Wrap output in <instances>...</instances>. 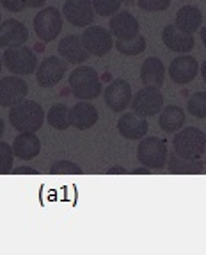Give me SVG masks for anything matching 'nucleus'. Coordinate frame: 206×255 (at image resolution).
Listing matches in <instances>:
<instances>
[{"mask_svg":"<svg viewBox=\"0 0 206 255\" xmlns=\"http://www.w3.org/2000/svg\"><path fill=\"white\" fill-rule=\"evenodd\" d=\"M45 111L34 100H23L9 111V122L20 134H36L45 124Z\"/></svg>","mask_w":206,"mask_h":255,"instance_id":"nucleus-1","label":"nucleus"},{"mask_svg":"<svg viewBox=\"0 0 206 255\" xmlns=\"http://www.w3.org/2000/svg\"><path fill=\"white\" fill-rule=\"evenodd\" d=\"M173 153L187 161H201L206 152V136L205 132L198 127L181 128L174 134L173 141Z\"/></svg>","mask_w":206,"mask_h":255,"instance_id":"nucleus-2","label":"nucleus"},{"mask_svg":"<svg viewBox=\"0 0 206 255\" xmlns=\"http://www.w3.org/2000/svg\"><path fill=\"white\" fill-rule=\"evenodd\" d=\"M69 90L76 100L89 102L100 97L103 88H101L100 75L96 73V70L91 66H78L69 75Z\"/></svg>","mask_w":206,"mask_h":255,"instance_id":"nucleus-3","label":"nucleus"},{"mask_svg":"<svg viewBox=\"0 0 206 255\" xmlns=\"http://www.w3.org/2000/svg\"><path fill=\"white\" fill-rule=\"evenodd\" d=\"M169 152L167 145L160 137H144L137 146V159L146 166L147 170H162L167 162Z\"/></svg>","mask_w":206,"mask_h":255,"instance_id":"nucleus-4","label":"nucleus"},{"mask_svg":"<svg viewBox=\"0 0 206 255\" xmlns=\"http://www.w3.org/2000/svg\"><path fill=\"white\" fill-rule=\"evenodd\" d=\"M4 66L13 73V75H29V73L38 70V57L29 47H13L5 48L2 55Z\"/></svg>","mask_w":206,"mask_h":255,"instance_id":"nucleus-5","label":"nucleus"},{"mask_svg":"<svg viewBox=\"0 0 206 255\" xmlns=\"http://www.w3.org/2000/svg\"><path fill=\"white\" fill-rule=\"evenodd\" d=\"M61 30H63V14L57 7L41 9L36 16H34V32L38 38L45 43H50L59 38Z\"/></svg>","mask_w":206,"mask_h":255,"instance_id":"nucleus-6","label":"nucleus"},{"mask_svg":"<svg viewBox=\"0 0 206 255\" xmlns=\"http://www.w3.org/2000/svg\"><path fill=\"white\" fill-rule=\"evenodd\" d=\"M132 111L140 118L160 115L164 109V95L156 88H142L132 97Z\"/></svg>","mask_w":206,"mask_h":255,"instance_id":"nucleus-7","label":"nucleus"},{"mask_svg":"<svg viewBox=\"0 0 206 255\" xmlns=\"http://www.w3.org/2000/svg\"><path fill=\"white\" fill-rule=\"evenodd\" d=\"M80 38H82V45L89 52V55L101 57V55L109 54L114 47L112 34L109 32V29H103L101 25H91L82 32Z\"/></svg>","mask_w":206,"mask_h":255,"instance_id":"nucleus-8","label":"nucleus"},{"mask_svg":"<svg viewBox=\"0 0 206 255\" xmlns=\"http://www.w3.org/2000/svg\"><path fill=\"white\" fill-rule=\"evenodd\" d=\"M63 16L73 27H91L96 18L93 0H66L63 5Z\"/></svg>","mask_w":206,"mask_h":255,"instance_id":"nucleus-9","label":"nucleus"},{"mask_svg":"<svg viewBox=\"0 0 206 255\" xmlns=\"http://www.w3.org/2000/svg\"><path fill=\"white\" fill-rule=\"evenodd\" d=\"M68 64L63 57H57V55H50L43 61L41 64L36 70V81L41 88H54L57 86L63 77L68 72Z\"/></svg>","mask_w":206,"mask_h":255,"instance_id":"nucleus-10","label":"nucleus"},{"mask_svg":"<svg viewBox=\"0 0 206 255\" xmlns=\"http://www.w3.org/2000/svg\"><path fill=\"white\" fill-rule=\"evenodd\" d=\"M29 93V84L18 75L0 79V107H14L23 102Z\"/></svg>","mask_w":206,"mask_h":255,"instance_id":"nucleus-11","label":"nucleus"},{"mask_svg":"<svg viewBox=\"0 0 206 255\" xmlns=\"http://www.w3.org/2000/svg\"><path fill=\"white\" fill-rule=\"evenodd\" d=\"M132 86L125 79L112 81L103 91V100L112 113H123L132 104Z\"/></svg>","mask_w":206,"mask_h":255,"instance_id":"nucleus-12","label":"nucleus"},{"mask_svg":"<svg viewBox=\"0 0 206 255\" xmlns=\"http://www.w3.org/2000/svg\"><path fill=\"white\" fill-rule=\"evenodd\" d=\"M109 32L116 41H130L139 36V20L130 11H119L110 18Z\"/></svg>","mask_w":206,"mask_h":255,"instance_id":"nucleus-13","label":"nucleus"},{"mask_svg":"<svg viewBox=\"0 0 206 255\" xmlns=\"http://www.w3.org/2000/svg\"><path fill=\"white\" fill-rule=\"evenodd\" d=\"M169 77L173 79V82L180 86H185L189 82H192L199 73V63L196 57L192 55L185 54V55H180V57H174L169 64V70H167Z\"/></svg>","mask_w":206,"mask_h":255,"instance_id":"nucleus-14","label":"nucleus"},{"mask_svg":"<svg viewBox=\"0 0 206 255\" xmlns=\"http://www.w3.org/2000/svg\"><path fill=\"white\" fill-rule=\"evenodd\" d=\"M29 39V29L25 23L9 18L0 23V48L23 47Z\"/></svg>","mask_w":206,"mask_h":255,"instance_id":"nucleus-15","label":"nucleus"},{"mask_svg":"<svg viewBox=\"0 0 206 255\" xmlns=\"http://www.w3.org/2000/svg\"><path fill=\"white\" fill-rule=\"evenodd\" d=\"M57 52L66 63L71 64H82L89 59V52L82 45V38L76 34H69L61 39V43L57 45Z\"/></svg>","mask_w":206,"mask_h":255,"instance_id":"nucleus-16","label":"nucleus"},{"mask_svg":"<svg viewBox=\"0 0 206 255\" xmlns=\"http://www.w3.org/2000/svg\"><path fill=\"white\" fill-rule=\"evenodd\" d=\"M147 130H149V125L146 118H140L135 113L121 115V118L118 120V132L125 139H144Z\"/></svg>","mask_w":206,"mask_h":255,"instance_id":"nucleus-17","label":"nucleus"},{"mask_svg":"<svg viewBox=\"0 0 206 255\" xmlns=\"http://www.w3.org/2000/svg\"><path fill=\"white\" fill-rule=\"evenodd\" d=\"M162 41H164V45L169 50L176 52V54H180V55L189 54L194 48V45H196L194 36L183 34V32H180L174 25L164 27V30H162Z\"/></svg>","mask_w":206,"mask_h":255,"instance_id":"nucleus-18","label":"nucleus"},{"mask_svg":"<svg viewBox=\"0 0 206 255\" xmlns=\"http://www.w3.org/2000/svg\"><path fill=\"white\" fill-rule=\"evenodd\" d=\"M98 122V109L91 102H76L69 109V124L78 130H87Z\"/></svg>","mask_w":206,"mask_h":255,"instance_id":"nucleus-19","label":"nucleus"},{"mask_svg":"<svg viewBox=\"0 0 206 255\" xmlns=\"http://www.w3.org/2000/svg\"><path fill=\"white\" fill-rule=\"evenodd\" d=\"M201 23H203L201 9L196 7V5H183L176 13L173 25L176 27L180 32H183V34L194 36L196 30L201 29Z\"/></svg>","mask_w":206,"mask_h":255,"instance_id":"nucleus-20","label":"nucleus"},{"mask_svg":"<svg viewBox=\"0 0 206 255\" xmlns=\"http://www.w3.org/2000/svg\"><path fill=\"white\" fill-rule=\"evenodd\" d=\"M140 81L146 88H156L160 90V86L165 81V66L160 57H147L140 66Z\"/></svg>","mask_w":206,"mask_h":255,"instance_id":"nucleus-21","label":"nucleus"},{"mask_svg":"<svg viewBox=\"0 0 206 255\" xmlns=\"http://www.w3.org/2000/svg\"><path fill=\"white\" fill-rule=\"evenodd\" d=\"M11 146H13L14 157L21 161H32L41 152V141L36 134H18Z\"/></svg>","mask_w":206,"mask_h":255,"instance_id":"nucleus-22","label":"nucleus"},{"mask_svg":"<svg viewBox=\"0 0 206 255\" xmlns=\"http://www.w3.org/2000/svg\"><path fill=\"white\" fill-rule=\"evenodd\" d=\"M185 111L180 106H167L160 111L158 118V127L165 132V134H176L183 128L185 125Z\"/></svg>","mask_w":206,"mask_h":255,"instance_id":"nucleus-23","label":"nucleus"},{"mask_svg":"<svg viewBox=\"0 0 206 255\" xmlns=\"http://www.w3.org/2000/svg\"><path fill=\"white\" fill-rule=\"evenodd\" d=\"M47 122L55 130H66L71 127L69 124V107L64 104H55L47 113Z\"/></svg>","mask_w":206,"mask_h":255,"instance_id":"nucleus-24","label":"nucleus"},{"mask_svg":"<svg viewBox=\"0 0 206 255\" xmlns=\"http://www.w3.org/2000/svg\"><path fill=\"white\" fill-rule=\"evenodd\" d=\"M203 168H205L203 161H187L178 157L176 153L169 157V171L173 173H201Z\"/></svg>","mask_w":206,"mask_h":255,"instance_id":"nucleus-25","label":"nucleus"},{"mask_svg":"<svg viewBox=\"0 0 206 255\" xmlns=\"http://www.w3.org/2000/svg\"><path fill=\"white\" fill-rule=\"evenodd\" d=\"M114 47L118 48L119 54L127 55V57H135L146 50V38L139 34L130 41H114Z\"/></svg>","mask_w":206,"mask_h":255,"instance_id":"nucleus-26","label":"nucleus"},{"mask_svg":"<svg viewBox=\"0 0 206 255\" xmlns=\"http://www.w3.org/2000/svg\"><path fill=\"white\" fill-rule=\"evenodd\" d=\"M187 111L194 118L205 120L206 118V91H198L189 98L187 102Z\"/></svg>","mask_w":206,"mask_h":255,"instance_id":"nucleus-27","label":"nucleus"},{"mask_svg":"<svg viewBox=\"0 0 206 255\" xmlns=\"http://www.w3.org/2000/svg\"><path fill=\"white\" fill-rule=\"evenodd\" d=\"M123 0H93L94 13L100 16H114L119 13Z\"/></svg>","mask_w":206,"mask_h":255,"instance_id":"nucleus-28","label":"nucleus"},{"mask_svg":"<svg viewBox=\"0 0 206 255\" xmlns=\"http://www.w3.org/2000/svg\"><path fill=\"white\" fill-rule=\"evenodd\" d=\"M14 164L13 146L0 141V173H9Z\"/></svg>","mask_w":206,"mask_h":255,"instance_id":"nucleus-29","label":"nucleus"},{"mask_svg":"<svg viewBox=\"0 0 206 255\" xmlns=\"http://www.w3.org/2000/svg\"><path fill=\"white\" fill-rule=\"evenodd\" d=\"M50 171L55 175H78L82 173V168L71 161H57L55 164H52Z\"/></svg>","mask_w":206,"mask_h":255,"instance_id":"nucleus-30","label":"nucleus"},{"mask_svg":"<svg viewBox=\"0 0 206 255\" xmlns=\"http://www.w3.org/2000/svg\"><path fill=\"white\" fill-rule=\"evenodd\" d=\"M137 5H139L142 11L160 13V11H165V9L171 5V0H137Z\"/></svg>","mask_w":206,"mask_h":255,"instance_id":"nucleus-31","label":"nucleus"},{"mask_svg":"<svg viewBox=\"0 0 206 255\" xmlns=\"http://www.w3.org/2000/svg\"><path fill=\"white\" fill-rule=\"evenodd\" d=\"M0 4L4 5V9L11 11V13H20V11L25 9L23 0H0Z\"/></svg>","mask_w":206,"mask_h":255,"instance_id":"nucleus-32","label":"nucleus"},{"mask_svg":"<svg viewBox=\"0 0 206 255\" xmlns=\"http://www.w3.org/2000/svg\"><path fill=\"white\" fill-rule=\"evenodd\" d=\"M45 2L47 0H23V5L25 7H41V5H45Z\"/></svg>","mask_w":206,"mask_h":255,"instance_id":"nucleus-33","label":"nucleus"},{"mask_svg":"<svg viewBox=\"0 0 206 255\" xmlns=\"http://www.w3.org/2000/svg\"><path fill=\"white\" fill-rule=\"evenodd\" d=\"M14 173H20V175H30V173H36V170H34V168H30V166H18L16 170H14Z\"/></svg>","mask_w":206,"mask_h":255,"instance_id":"nucleus-34","label":"nucleus"},{"mask_svg":"<svg viewBox=\"0 0 206 255\" xmlns=\"http://www.w3.org/2000/svg\"><path fill=\"white\" fill-rule=\"evenodd\" d=\"M199 72H201L203 81H205V84H206V61H203V64L199 66Z\"/></svg>","mask_w":206,"mask_h":255,"instance_id":"nucleus-35","label":"nucleus"},{"mask_svg":"<svg viewBox=\"0 0 206 255\" xmlns=\"http://www.w3.org/2000/svg\"><path fill=\"white\" fill-rule=\"evenodd\" d=\"M109 173H127V170L125 168H110Z\"/></svg>","mask_w":206,"mask_h":255,"instance_id":"nucleus-36","label":"nucleus"},{"mask_svg":"<svg viewBox=\"0 0 206 255\" xmlns=\"http://www.w3.org/2000/svg\"><path fill=\"white\" fill-rule=\"evenodd\" d=\"M4 130H5V125H4V120L0 118V139H2V136H4Z\"/></svg>","mask_w":206,"mask_h":255,"instance_id":"nucleus-37","label":"nucleus"},{"mask_svg":"<svg viewBox=\"0 0 206 255\" xmlns=\"http://www.w3.org/2000/svg\"><path fill=\"white\" fill-rule=\"evenodd\" d=\"M134 173H139V175L140 173H146L147 175V173H149V170H147L146 166H144V168H139V170H134Z\"/></svg>","mask_w":206,"mask_h":255,"instance_id":"nucleus-38","label":"nucleus"},{"mask_svg":"<svg viewBox=\"0 0 206 255\" xmlns=\"http://www.w3.org/2000/svg\"><path fill=\"white\" fill-rule=\"evenodd\" d=\"M201 39H203V45H205V48H206V27L201 29Z\"/></svg>","mask_w":206,"mask_h":255,"instance_id":"nucleus-39","label":"nucleus"},{"mask_svg":"<svg viewBox=\"0 0 206 255\" xmlns=\"http://www.w3.org/2000/svg\"><path fill=\"white\" fill-rule=\"evenodd\" d=\"M2 68H4V61H2V55H0V75H2Z\"/></svg>","mask_w":206,"mask_h":255,"instance_id":"nucleus-40","label":"nucleus"},{"mask_svg":"<svg viewBox=\"0 0 206 255\" xmlns=\"http://www.w3.org/2000/svg\"><path fill=\"white\" fill-rule=\"evenodd\" d=\"M123 2H125V4H132V2H134V0H123Z\"/></svg>","mask_w":206,"mask_h":255,"instance_id":"nucleus-41","label":"nucleus"},{"mask_svg":"<svg viewBox=\"0 0 206 255\" xmlns=\"http://www.w3.org/2000/svg\"><path fill=\"white\" fill-rule=\"evenodd\" d=\"M0 23H2V14H0Z\"/></svg>","mask_w":206,"mask_h":255,"instance_id":"nucleus-42","label":"nucleus"}]
</instances>
